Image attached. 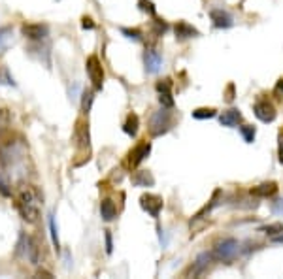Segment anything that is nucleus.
I'll return each mask as SVG.
<instances>
[{
	"label": "nucleus",
	"mask_w": 283,
	"mask_h": 279,
	"mask_svg": "<svg viewBox=\"0 0 283 279\" xmlns=\"http://www.w3.org/2000/svg\"><path fill=\"white\" fill-rule=\"evenodd\" d=\"M13 206L23 221L29 224L38 223L40 211H42V194L36 187L32 185H21L17 192L13 194Z\"/></svg>",
	"instance_id": "1"
},
{
	"label": "nucleus",
	"mask_w": 283,
	"mask_h": 279,
	"mask_svg": "<svg viewBox=\"0 0 283 279\" xmlns=\"http://www.w3.org/2000/svg\"><path fill=\"white\" fill-rule=\"evenodd\" d=\"M15 255H17L19 259L34 264V266L40 264V247H38V242L32 236L27 234V232L19 234V240L15 243Z\"/></svg>",
	"instance_id": "2"
},
{
	"label": "nucleus",
	"mask_w": 283,
	"mask_h": 279,
	"mask_svg": "<svg viewBox=\"0 0 283 279\" xmlns=\"http://www.w3.org/2000/svg\"><path fill=\"white\" fill-rule=\"evenodd\" d=\"M74 143L78 155H83L85 161H89L91 155V134H89V123L87 121H78L74 129Z\"/></svg>",
	"instance_id": "3"
},
{
	"label": "nucleus",
	"mask_w": 283,
	"mask_h": 279,
	"mask_svg": "<svg viewBox=\"0 0 283 279\" xmlns=\"http://www.w3.org/2000/svg\"><path fill=\"white\" fill-rule=\"evenodd\" d=\"M168 110L170 108H162V110H159V112H155L151 115V121H149V134H151V138H159L170 131L172 115H170Z\"/></svg>",
	"instance_id": "4"
},
{
	"label": "nucleus",
	"mask_w": 283,
	"mask_h": 279,
	"mask_svg": "<svg viewBox=\"0 0 283 279\" xmlns=\"http://www.w3.org/2000/svg\"><path fill=\"white\" fill-rule=\"evenodd\" d=\"M85 70H87V75H89V80L92 83V89L95 91H102L104 87V66H102V62L97 55H91L87 59L85 62Z\"/></svg>",
	"instance_id": "5"
},
{
	"label": "nucleus",
	"mask_w": 283,
	"mask_h": 279,
	"mask_svg": "<svg viewBox=\"0 0 283 279\" xmlns=\"http://www.w3.org/2000/svg\"><path fill=\"white\" fill-rule=\"evenodd\" d=\"M238 249H240V243L236 242L234 238H227V240H223V242L217 243L211 255H214V259H217V261L228 262L238 255Z\"/></svg>",
	"instance_id": "6"
},
{
	"label": "nucleus",
	"mask_w": 283,
	"mask_h": 279,
	"mask_svg": "<svg viewBox=\"0 0 283 279\" xmlns=\"http://www.w3.org/2000/svg\"><path fill=\"white\" fill-rule=\"evenodd\" d=\"M140 206H142V210L148 211L153 219H159L160 211L164 208V200H162V196H159V194L148 192V194H142L140 196Z\"/></svg>",
	"instance_id": "7"
},
{
	"label": "nucleus",
	"mask_w": 283,
	"mask_h": 279,
	"mask_svg": "<svg viewBox=\"0 0 283 279\" xmlns=\"http://www.w3.org/2000/svg\"><path fill=\"white\" fill-rule=\"evenodd\" d=\"M21 34L31 42H43L50 36V27L43 23H25L21 27Z\"/></svg>",
	"instance_id": "8"
},
{
	"label": "nucleus",
	"mask_w": 283,
	"mask_h": 279,
	"mask_svg": "<svg viewBox=\"0 0 283 279\" xmlns=\"http://www.w3.org/2000/svg\"><path fill=\"white\" fill-rule=\"evenodd\" d=\"M253 113H255V117H257L258 121H263V123H272L277 115L274 104L265 98L255 102V106H253Z\"/></svg>",
	"instance_id": "9"
},
{
	"label": "nucleus",
	"mask_w": 283,
	"mask_h": 279,
	"mask_svg": "<svg viewBox=\"0 0 283 279\" xmlns=\"http://www.w3.org/2000/svg\"><path fill=\"white\" fill-rule=\"evenodd\" d=\"M149 153H151V143L149 142H140L138 145H134L132 151L129 153V166L130 168L140 166L142 162L149 157Z\"/></svg>",
	"instance_id": "10"
},
{
	"label": "nucleus",
	"mask_w": 283,
	"mask_h": 279,
	"mask_svg": "<svg viewBox=\"0 0 283 279\" xmlns=\"http://www.w3.org/2000/svg\"><path fill=\"white\" fill-rule=\"evenodd\" d=\"M144 66L148 74H159L162 68V57L159 51L155 49H146L144 51Z\"/></svg>",
	"instance_id": "11"
},
{
	"label": "nucleus",
	"mask_w": 283,
	"mask_h": 279,
	"mask_svg": "<svg viewBox=\"0 0 283 279\" xmlns=\"http://www.w3.org/2000/svg\"><path fill=\"white\" fill-rule=\"evenodd\" d=\"M157 91H159V102L162 108H174V96H172V81L162 80L157 83Z\"/></svg>",
	"instance_id": "12"
},
{
	"label": "nucleus",
	"mask_w": 283,
	"mask_h": 279,
	"mask_svg": "<svg viewBox=\"0 0 283 279\" xmlns=\"http://www.w3.org/2000/svg\"><path fill=\"white\" fill-rule=\"evenodd\" d=\"M209 17L214 21V27H217V29H230L234 25L232 15L228 12H225V10H211Z\"/></svg>",
	"instance_id": "13"
},
{
	"label": "nucleus",
	"mask_w": 283,
	"mask_h": 279,
	"mask_svg": "<svg viewBox=\"0 0 283 279\" xmlns=\"http://www.w3.org/2000/svg\"><path fill=\"white\" fill-rule=\"evenodd\" d=\"M276 192H277L276 181H265V183H261V185L251 189V194L253 196H258V198H268V196H274Z\"/></svg>",
	"instance_id": "14"
},
{
	"label": "nucleus",
	"mask_w": 283,
	"mask_h": 279,
	"mask_svg": "<svg viewBox=\"0 0 283 279\" xmlns=\"http://www.w3.org/2000/svg\"><path fill=\"white\" fill-rule=\"evenodd\" d=\"M242 121V113L240 110H236V108H230V110H225V112L219 115V123L223 126H238V123Z\"/></svg>",
	"instance_id": "15"
},
{
	"label": "nucleus",
	"mask_w": 283,
	"mask_h": 279,
	"mask_svg": "<svg viewBox=\"0 0 283 279\" xmlns=\"http://www.w3.org/2000/svg\"><path fill=\"white\" fill-rule=\"evenodd\" d=\"M174 32H176V38H179V40L195 38V36H198V34H200V32H198L193 25H189L187 21H178V23H176V27H174Z\"/></svg>",
	"instance_id": "16"
},
{
	"label": "nucleus",
	"mask_w": 283,
	"mask_h": 279,
	"mask_svg": "<svg viewBox=\"0 0 283 279\" xmlns=\"http://www.w3.org/2000/svg\"><path fill=\"white\" fill-rule=\"evenodd\" d=\"M132 185L134 187H153L155 177L151 175L149 170H138L132 174Z\"/></svg>",
	"instance_id": "17"
},
{
	"label": "nucleus",
	"mask_w": 283,
	"mask_h": 279,
	"mask_svg": "<svg viewBox=\"0 0 283 279\" xmlns=\"http://www.w3.org/2000/svg\"><path fill=\"white\" fill-rule=\"evenodd\" d=\"M100 217H102V221H106V223H111V221L117 217V208L110 198H104L100 202Z\"/></svg>",
	"instance_id": "18"
},
{
	"label": "nucleus",
	"mask_w": 283,
	"mask_h": 279,
	"mask_svg": "<svg viewBox=\"0 0 283 279\" xmlns=\"http://www.w3.org/2000/svg\"><path fill=\"white\" fill-rule=\"evenodd\" d=\"M138 129H140V117L136 113H129L123 123V132L127 136L134 138L138 134Z\"/></svg>",
	"instance_id": "19"
},
{
	"label": "nucleus",
	"mask_w": 283,
	"mask_h": 279,
	"mask_svg": "<svg viewBox=\"0 0 283 279\" xmlns=\"http://www.w3.org/2000/svg\"><path fill=\"white\" fill-rule=\"evenodd\" d=\"M12 36H13V29L12 27H0V55L6 53L8 45L12 42Z\"/></svg>",
	"instance_id": "20"
},
{
	"label": "nucleus",
	"mask_w": 283,
	"mask_h": 279,
	"mask_svg": "<svg viewBox=\"0 0 283 279\" xmlns=\"http://www.w3.org/2000/svg\"><path fill=\"white\" fill-rule=\"evenodd\" d=\"M214 255L211 253H202L200 257L197 259V262H195V266L191 268V272H193V275H197V273H200L204 270V268L208 266V262H209V259H211Z\"/></svg>",
	"instance_id": "21"
},
{
	"label": "nucleus",
	"mask_w": 283,
	"mask_h": 279,
	"mask_svg": "<svg viewBox=\"0 0 283 279\" xmlns=\"http://www.w3.org/2000/svg\"><path fill=\"white\" fill-rule=\"evenodd\" d=\"M92 102H95V91H83L81 93V112L83 113L91 112Z\"/></svg>",
	"instance_id": "22"
},
{
	"label": "nucleus",
	"mask_w": 283,
	"mask_h": 279,
	"mask_svg": "<svg viewBox=\"0 0 283 279\" xmlns=\"http://www.w3.org/2000/svg\"><path fill=\"white\" fill-rule=\"evenodd\" d=\"M216 115H217L216 108H197L193 112V117L195 119H211L216 117Z\"/></svg>",
	"instance_id": "23"
},
{
	"label": "nucleus",
	"mask_w": 283,
	"mask_h": 279,
	"mask_svg": "<svg viewBox=\"0 0 283 279\" xmlns=\"http://www.w3.org/2000/svg\"><path fill=\"white\" fill-rule=\"evenodd\" d=\"M50 232H51V242L55 245V249L59 251L61 249V242H59V229H57V223H55V217L50 215Z\"/></svg>",
	"instance_id": "24"
},
{
	"label": "nucleus",
	"mask_w": 283,
	"mask_h": 279,
	"mask_svg": "<svg viewBox=\"0 0 283 279\" xmlns=\"http://www.w3.org/2000/svg\"><path fill=\"white\" fill-rule=\"evenodd\" d=\"M240 132H242V136H244V140H246V143L255 142V134H257L255 126H251V124H244V126H240Z\"/></svg>",
	"instance_id": "25"
},
{
	"label": "nucleus",
	"mask_w": 283,
	"mask_h": 279,
	"mask_svg": "<svg viewBox=\"0 0 283 279\" xmlns=\"http://www.w3.org/2000/svg\"><path fill=\"white\" fill-rule=\"evenodd\" d=\"M119 32L123 34L125 38H129V40H134V42H142V32L138 29H127V27H121Z\"/></svg>",
	"instance_id": "26"
},
{
	"label": "nucleus",
	"mask_w": 283,
	"mask_h": 279,
	"mask_svg": "<svg viewBox=\"0 0 283 279\" xmlns=\"http://www.w3.org/2000/svg\"><path fill=\"white\" fill-rule=\"evenodd\" d=\"M138 8H140L142 12L148 13V15H151V17H155V13H157V8H155L151 0H138Z\"/></svg>",
	"instance_id": "27"
},
{
	"label": "nucleus",
	"mask_w": 283,
	"mask_h": 279,
	"mask_svg": "<svg viewBox=\"0 0 283 279\" xmlns=\"http://www.w3.org/2000/svg\"><path fill=\"white\" fill-rule=\"evenodd\" d=\"M151 27H153L155 36H162V34L168 31V23L167 21H162V19H155L153 23H151Z\"/></svg>",
	"instance_id": "28"
},
{
	"label": "nucleus",
	"mask_w": 283,
	"mask_h": 279,
	"mask_svg": "<svg viewBox=\"0 0 283 279\" xmlns=\"http://www.w3.org/2000/svg\"><path fill=\"white\" fill-rule=\"evenodd\" d=\"M263 232L268 236H276L279 234V232H283V224L281 223H272V224H266V226H263Z\"/></svg>",
	"instance_id": "29"
},
{
	"label": "nucleus",
	"mask_w": 283,
	"mask_h": 279,
	"mask_svg": "<svg viewBox=\"0 0 283 279\" xmlns=\"http://www.w3.org/2000/svg\"><path fill=\"white\" fill-rule=\"evenodd\" d=\"M104 240H106V253L111 255V251H113V242H111V232L110 230H106L104 232Z\"/></svg>",
	"instance_id": "30"
},
{
	"label": "nucleus",
	"mask_w": 283,
	"mask_h": 279,
	"mask_svg": "<svg viewBox=\"0 0 283 279\" xmlns=\"http://www.w3.org/2000/svg\"><path fill=\"white\" fill-rule=\"evenodd\" d=\"M272 211L276 215H283V198H277L276 202H272Z\"/></svg>",
	"instance_id": "31"
},
{
	"label": "nucleus",
	"mask_w": 283,
	"mask_h": 279,
	"mask_svg": "<svg viewBox=\"0 0 283 279\" xmlns=\"http://www.w3.org/2000/svg\"><path fill=\"white\" fill-rule=\"evenodd\" d=\"M277 157H279V162L283 164V131L277 136Z\"/></svg>",
	"instance_id": "32"
},
{
	"label": "nucleus",
	"mask_w": 283,
	"mask_h": 279,
	"mask_svg": "<svg viewBox=\"0 0 283 279\" xmlns=\"http://www.w3.org/2000/svg\"><path fill=\"white\" fill-rule=\"evenodd\" d=\"M81 27H83V29H89V31H91V29H95V23H92V19H91V17H83V19H81Z\"/></svg>",
	"instance_id": "33"
},
{
	"label": "nucleus",
	"mask_w": 283,
	"mask_h": 279,
	"mask_svg": "<svg viewBox=\"0 0 283 279\" xmlns=\"http://www.w3.org/2000/svg\"><path fill=\"white\" fill-rule=\"evenodd\" d=\"M225 98H227V102H232V100H234V85H232V83L228 85V89H227V96H225Z\"/></svg>",
	"instance_id": "34"
},
{
	"label": "nucleus",
	"mask_w": 283,
	"mask_h": 279,
	"mask_svg": "<svg viewBox=\"0 0 283 279\" xmlns=\"http://www.w3.org/2000/svg\"><path fill=\"white\" fill-rule=\"evenodd\" d=\"M36 275H38V277H42V275H45V277H53V273L45 272V270H40V272H38Z\"/></svg>",
	"instance_id": "35"
},
{
	"label": "nucleus",
	"mask_w": 283,
	"mask_h": 279,
	"mask_svg": "<svg viewBox=\"0 0 283 279\" xmlns=\"http://www.w3.org/2000/svg\"><path fill=\"white\" fill-rule=\"evenodd\" d=\"M276 91H279V93H283V78L276 83Z\"/></svg>",
	"instance_id": "36"
},
{
	"label": "nucleus",
	"mask_w": 283,
	"mask_h": 279,
	"mask_svg": "<svg viewBox=\"0 0 283 279\" xmlns=\"http://www.w3.org/2000/svg\"><path fill=\"white\" fill-rule=\"evenodd\" d=\"M274 243H281L283 245V232H281V236H274Z\"/></svg>",
	"instance_id": "37"
}]
</instances>
